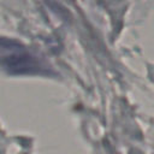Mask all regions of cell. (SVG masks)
Masks as SVG:
<instances>
[{
  "label": "cell",
  "mask_w": 154,
  "mask_h": 154,
  "mask_svg": "<svg viewBox=\"0 0 154 154\" xmlns=\"http://www.w3.org/2000/svg\"><path fill=\"white\" fill-rule=\"evenodd\" d=\"M0 66L10 75H47V65L22 43L0 37Z\"/></svg>",
  "instance_id": "1"
}]
</instances>
